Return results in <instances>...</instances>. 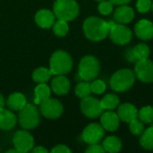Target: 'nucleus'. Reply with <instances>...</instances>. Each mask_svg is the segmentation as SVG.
<instances>
[{"instance_id": "37", "label": "nucleus", "mask_w": 153, "mask_h": 153, "mask_svg": "<svg viewBox=\"0 0 153 153\" xmlns=\"http://www.w3.org/2000/svg\"><path fill=\"white\" fill-rule=\"evenodd\" d=\"M113 4L117 5H123V4H129L132 0H109Z\"/></svg>"}, {"instance_id": "27", "label": "nucleus", "mask_w": 153, "mask_h": 153, "mask_svg": "<svg viewBox=\"0 0 153 153\" xmlns=\"http://www.w3.org/2000/svg\"><path fill=\"white\" fill-rule=\"evenodd\" d=\"M74 92H75L76 96L81 99H84V98L90 96L91 93V83L86 81L79 82L74 89Z\"/></svg>"}, {"instance_id": "25", "label": "nucleus", "mask_w": 153, "mask_h": 153, "mask_svg": "<svg viewBox=\"0 0 153 153\" xmlns=\"http://www.w3.org/2000/svg\"><path fill=\"white\" fill-rule=\"evenodd\" d=\"M50 70L45 67H39L32 73V79L35 82L38 83H44L49 81L51 76Z\"/></svg>"}, {"instance_id": "42", "label": "nucleus", "mask_w": 153, "mask_h": 153, "mask_svg": "<svg viewBox=\"0 0 153 153\" xmlns=\"http://www.w3.org/2000/svg\"><path fill=\"white\" fill-rule=\"evenodd\" d=\"M0 151H1V148H0Z\"/></svg>"}, {"instance_id": "21", "label": "nucleus", "mask_w": 153, "mask_h": 153, "mask_svg": "<svg viewBox=\"0 0 153 153\" xmlns=\"http://www.w3.org/2000/svg\"><path fill=\"white\" fill-rule=\"evenodd\" d=\"M102 146L105 152L110 153L118 152L122 149V142L117 136H108L104 140Z\"/></svg>"}, {"instance_id": "13", "label": "nucleus", "mask_w": 153, "mask_h": 153, "mask_svg": "<svg viewBox=\"0 0 153 153\" xmlns=\"http://www.w3.org/2000/svg\"><path fill=\"white\" fill-rule=\"evenodd\" d=\"M136 36L143 40H150L153 38V23L146 19L139 21L134 27Z\"/></svg>"}, {"instance_id": "33", "label": "nucleus", "mask_w": 153, "mask_h": 153, "mask_svg": "<svg viewBox=\"0 0 153 153\" xmlns=\"http://www.w3.org/2000/svg\"><path fill=\"white\" fill-rule=\"evenodd\" d=\"M152 0H138L136 4V7L140 13H147L152 8Z\"/></svg>"}, {"instance_id": "28", "label": "nucleus", "mask_w": 153, "mask_h": 153, "mask_svg": "<svg viewBox=\"0 0 153 153\" xmlns=\"http://www.w3.org/2000/svg\"><path fill=\"white\" fill-rule=\"evenodd\" d=\"M68 30H69V26L67 24V22L65 20L58 19L53 24V31L57 37L65 36L67 34Z\"/></svg>"}, {"instance_id": "2", "label": "nucleus", "mask_w": 153, "mask_h": 153, "mask_svg": "<svg viewBox=\"0 0 153 153\" xmlns=\"http://www.w3.org/2000/svg\"><path fill=\"white\" fill-rule=\"evenodd\" d=\"M49 67L52 75H65L72 70V56L64 50H57L50 57Z\"/></svg>"}, {"instance_id": "3", "label": "nucleus", "mask_w": 153, "mask_h": 153, "mask_svg": "<svg viewBox=\"0 0 153 153\" xmlns=\"http://www.w3.org/2000/svg\"><path fill=\"white\" fill-rule=\"evenodd\" d=\"M53 12L57 19L70 22L78 16L80 9L75 0H56L53 5Z\"/></svg>"}, {"instance_id": "16", "label": "nucleus", "mask_w": 153, "mask_h": 153, "mask_svg": "<svg viewBox=\"0 0 153 153\" xmlns=\"http://www.w3.org/2000/svg\"><path fill=\"white\" fill-rule=\"evenodd\" d=\"M70 82L65 75H55L51 82L52 91L59 96L65 95L70 91Z\"/></svg>"}, {"instance_id": "18", "label": "nucleus", "mask_w": 153, "mask_h": 153, "mask_svg": "<svg viewBox=\"0 0 153 153\" xmlns=\"http://www.w3.org/2000/svg\"><path fill=\"white\" fill-rule=\"evenodd\" d=\"M134 17V9L126 4L120 5L114 13V18L118 23L126 24L133 21Z\"/></svg>"}, {"instance_id": "26", "label": "nucleus", "mask_w": 153, "mask_h": 153, "mask_svg": "<svg viewBox=\"0 0 153 153\" xmlns=\"http://www.w3.org/2000/svg\"><path fill=\"white\" fill-rule=\"evenodd\" d=\"M100 104L103 109L113 110L119 105V99L115 94H108L100 100Z\"/></svg>"}, {"instance_id": "17", "label": "nucleus", "mask_w": 153, "mask_h": 153, "mask_svg": "<svg viewBox=\"0 0 153 153\" xmlns=\"http://www.w3.org/2000/svg\"><path fill=\"white\" fill-rule=\"evenodd\" d=\"M117 116L120 120L130 123L132 120L138 117V109L130 103H124L118 107Z\"/></svg>"}, {"instance_id": "20", "label": "nucleus", "mask_w": 153, "mask_h": 153, "mask_svg": "<svg viewBox=\"0 0 153 153\" xmlns=\"http://www.w3.org/2000/svg\"><path fill=\"white\" fill-rule=\"evenodd\" d=\"M26 104L27 100L25 96L20 92L12 93L6 100L7 107L13 111H20Z\"/></svg>"}, {"instance_id": "38", "label": "nucleus", "mask_w": 153, "mask_h": 153, "mask_svg": "<svg viewBox=\"0 0 153 153\" xmlns=\"http://www.w3.org/2000/svg\"><path fill=\"white\" fill-rule=\"evenodd\" d=\"M5 100H4V96L0 93V108H4V106H5Z\"/></svg>"}, {"instance_id": "34", "label": "nucleus", "mask_w": 153, "mask_h": 153, "mask_svg": "<svg viewBox=\"0 0 153 153\" xmlns=\"http://www.w3.org/2000/svg\"><path fill=\"white\" fill-rule=\"evenodd\" d=\"M87 153H103L105 152V150L103 148V146L99 145L98 143H94V144H90V146L88 147V149L86 150Z\"/></svg>"}, {"instance_id": "9", "label": "nucleus", "mask_w": 153, "mask_h": 153, "mask_svg": "<svg viewBox=\"0 0 153 153\" xmlns=\"http://www.w3.org/2000/svg\"><path fill=\"white\" fill-rule=\"evenodd\" d=\"M40 113L48 119H56L61 117L64 111L62 103L56 99L48 98L40 102Z\"/></svg>"}, {"instance_id": "36", "label": "nucleus", "mask_w": 153, "mask_h": 153, "mask_svg": "<svg viewBox=\"0 0 153 153\" xmlns=\"http://www.w3.org/2000/svg\"><path fill=\"white\" fill-rule=\"evenodd\" d=\"M31 152L32 153H48V150L45 149L44 147L42 146H37V147H33V149L31 150Z\"/></svg>"}, {"instance_id": "40", "label": "nucleus", "mask_w": 153, "mask_h": 153, "mask_svg": "<svg viewBox=\"0 0 153 153\" xmlns=\"http://www.w3.org/2000/svg\"><path fill=\"white\" fill-rule=\"evenodd\" d=\"M96 1H99V2H101V1H104V0H96Z\"/></svg>"}, {"instance_id": "30", "label": "nucleus", "mask_w": 153, "mask_h": 153, "mask_svg": "<svg viewBox=\"0 0 153 153\" xmlns=\"http://www.w3.org/2000/svg\"><path fill=\"white\" fill-rule=\"evenodd\" d=\"M129 124H130L129 125L130 132L134 135H141L143 133V131L145 130L144 125L140 119L135 118V119L132 120Z\"/></svg>"}, {"instance_id": "22", "label": "nucleus", "mask_w": 153, "mask_h": 153, "mask_svg": "<svg viewBox=\"0 0 153 153\" xmlns=\"http://www.w3.org/2000/svg\"><path fill=\"white\" fill-rule=\"evenodd\" d=\"M35 99H34V103L36 105L40 104L41 101L48 99L51 94V90L48 85L44 83H39L36 88H35Z\"/></svg>"}, {"instance_id": "19", "label": "nucleus", "mask_w": 153, "mask_h": 153, "mask_svg": "<svg viewBox=\"0 0 153 153\" xmlns=\"http://www.w3.org/2000/svg\"><path fill=\"white\" fill-rule=\"evenodd\" d=\"M17 123L15 115L4 108H0V129L1 130H11Z\"/></svg>"}, {"instance_id": "24", "label": "nucleus", "mask_w": 153, "mask_h": 153, "mask_svg": "<svg viewBox=\"0 0 153 153\" xmlns=\"http://www.w3.org/2000/svg\"><path fill=\"white\" fill-rule=\"evenodd\" d=\"M141 135H142L140 138L141 146L145 150H149V151L153 150V126H151L148 129L144 130Z\"/></svg>"}, {"instance_id": "12", "label": "nucleus", "mask_w": 153, "mask_h": 153, "mask_svg": "<svg viewBox=\"0 0 153 153\" xmlns=\"http://www.w3.org/2000/svg\"><path fill=\"white\" fill-rule=\"evenodd\" d=\"M104 137V128L97 123L87 126L82 134V140L88 144L99 143Z\"/></svg>"}, {"instance_id": "8", "label": "nucleus", "mask_w": 153, "mask_h": 153, "mask_svg": "<svg viewBox=\"0 0 153 153\" xmlns=\"http://www.w3.org/2000/svg\"><path fill=\"white\" fill-rule=\"evenodd\" d=\"M14 149L18 153H27L31 152L34 147L33 136L26 130L17 131L13 139Z\"/></svg>"}, {"instance_id": "5", "label": "nucleus", "mask_w": 153, "mask_h": 153, "mask_svg": "<svg viewBox=\"0 0 153 153\" xmlns=\"http://www.w3.org/2000/svg\"><path fill=\"white\" fill-rule=\"evenodd\" d=\"M100 69L99 60L93 56H86L82 58L78 67V75L86 82L93 81L99 74Z\"/></svg>"}, {"instance_id": "15", "label": "nucleus", "mask_w": 153, "mask_h": 153, "mask_svg": "<svg viewBox=\"0 0 153 153\" xmlns=\"http://www.w3.org/2000/svg\"><path fill=\"white\" fill-rule=\"evenodd\" d=\"M56 15L48 9H41L35 15V22L40 28L49 29L55 23Z\"/></svg>"}, {"instance_id": "10", "label": "nucleus", "mask_w": 153, "mask_h": 153, "mask_svg": "<svg viewBox=\"0 0 153 153\" xmlns=\"http://www.w3.org/2000/svg\"><path fill=\"white\" fill-rule=\"evenodd\" d=\"M81 110L85 117L89 118H97L102 114L104 109L99 100L88 96L84 99H82Z\"/></svg>"}, {"instance_id": "32", "label": "nucleus", "mask_w": 153, "mask_h": 153, "mask_svg": "<svg viewBox=\"0 0 153 153\" xmlns=\"http://www.w3.org/2000/svg\"><path fill=\"white\" fill-rule=\"evenodd\" d=\"M99 12L103 15H108L113 11V4L110 1H101L99 4Z\"/></svg>"}, {"instance_id": "41", "label": "nucleus", "mask_w": 153, "mask_h": 153, "mask_svg": "<svg viewBox=\"0 0 153 153\" xmlns=\"http://www.w3.org/2000/svg\"><path fill=\"white\" fill-rule=\"evenodd\" d=\"M152 11H153V2H152Z\"/></svg>"}, {"instance_id": "31", "label": "nucleus", "mask_w": 153, "mask_h": 153, "mask_svg": "<svg viewBox=\"0 0 153 153\" xmlns=\"http://www.w3.org/2000/svg\"><path fill=\"white\" fill-rule=\"evenodd\" d=\"M91 92L95 94H102L106 91V84L101 80H95L91 83Z\"/></svg>"}, {"instance_id": "35", "label": "nucleus", "mask_w": 153, "mask_h": 153, "mask_svg": "<svg viewBox=\"0 0 153 153\" xmlns=\"http://www.w3.org/2000/svg\"><path fill=\"white\" fill-rule=\"evenodd\" d=\"M52 153H70L71 150L66 146V145H63V144H59L55 146L52 150H51Z\"/></svg>"}, {"instance_id": "23", "label": "nucleus", "mask_w": 153, "mask_h": 153, "mask_svg": "<svg viewBox=\"0 0 153 153\" xmlns=\"http://www.w3.org/2000/svg\"><path fill=\"white\" fill-rule=\"evenodd\" d=\"M150 55V48L145 44H138L132 50V56L134 62L148 58Z\"/></svg>"}, {"instance_id": "4", "label": "nucleus", "mask_w": 153, "mask_h": 153, "mask_svg": "<svg viewBox=\"0 0 153 153\" xmlns=\"http://www.w3.org/2000/svg\"><path fill=\"white\" fill-rule=\"evenodd\" d=\"M135 81V74L131 69H121L117 71L110 78L111 88L118 92L126 91L131 89Z\"/></svg>"}, {"instance_id": "11", "label": "nucleus", "mask_w": 153, "mask_h": 153, "mask_svg": "<svg viewBox=\"0 0 153 153\" xmlns=\"http://www.w3.org/2000/svg\"><path fill=\"white\" fill-rule=\"evenodd\" d=\"M135 76L143 82H153V62L148 58L138 60L134 67Z\"/></svg>"}, {"instance_id": "6", "label": "nucleus", "mask_w": 153, "mask_h": 153, "mask_svg": "<svg viewBox=\"0 0 153 153\" xmlns=\"http://www.w3.org/2000/svg\"><path fill=\"white\" fill-rule=\"evenodd\" d=\"M20 126L26 130L34 129L39 124V113L37 108L30 103H27L20 111L18 116Z\"/></svg>"}, {"instance_id": "29", "label": "nucleus", "mask_w": 153, "mask_h": 153, "mask_svg": "<svg viewBox=\"0 0 153 153\" xmlns=\"http://www.w3.org/2000/svg\"><path fill=\"white\" fill-rule=\"evenodd\" d=\"M138 117L143 124H150L153 122V108L151 106L143 107L138 111Z\"/></svg>"}, {"instance_id": "39", "label": "nucleus", "mask_w": 153, "mask_h": 153, "mask_svg": "<svg viewBox=\"0 0 153 153\" xmlns=\"http://www.w3.org/2000/svg\"><path fill=\"white\" fill-rule=\"evenodd\" d=\"M17 152H16V150L15 149H13V150H9V151H7L6 152V153H16Z\"/></svg>"}, {"instance_id": "7", "label": "nucleus", "mask_w": 153, "mask_h": 153, "mask_svg": "<svg viewBox=\"0 0 153 153\" xmlns=\"http://www.w3.org/2000/svg\"><path fill=\"white\" fill-rule=\"evenodd\" d=\"M109 23V36L111 40L118 45H126L132 39V31L129 28L122 23H115L114 22H108Z\"/></svg>"}, {"instance_id": "14", "label": "nucleus", "mask_w": 153, "mask_h": 153, "mask_svg": "<svg viewBox=\"0 0 153 153\" xmlns=\"http://www.w3.org/2000/svg\"><path fill=\"white\" fill-rule=\"evenodd\" d=\"M100 123L104 130H107L108 132H114L119 127L120 118L118 117L117 113L109 110L101 114Z\"/></svg>"}, {"instance_id": "1", "label": "nucleus", "mask_w": 153, "mask_h": 153, "mask_svg": "<svg viewBox=\"0 0 153 153\" xmlns=\"http://www.w3.org/2000/svg\"><path fill=\"white\" fill-rule=\"evenodd\" d=\"M109 23L101 18L91 16L83 22V32L91 41H100L109 34Z\"/></svg>"}]
</instances>
